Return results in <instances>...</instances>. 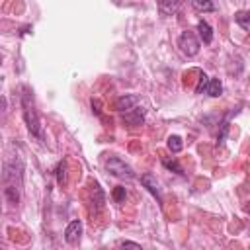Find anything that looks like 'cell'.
I'll use <instances>...</instances> for the list:
<instances>
[{"label":"cell","instance_id":"obj_6","mask_svg":"<svg viewBox=\"0 0 250 250\" xmlns=\"http://www.w3.org/2000/svg\"><path fill=\"white\" fill-rule=\"evenodd\" d=\"M80 234H82V223L80 221H70L66 230H64V240L68 244H76L80 240Z\"/></svg>","mask_w":250,"mask_h":250},{"label":"cell","instance_id":"obj_17","mask_svg":"<svg viewBox=\"0 0 250 250\" xmlns=\"http://www.w3.org/2000/svg\"><path fill=\"white\" fill-rule=\"evenodd\" d=\"M113 199L117 201V203H123L125 201V197H127V193H125V188H121V186H117L115 189H113Z\"/></svg>","mask_w":250,"mask_h":250},{"label":"cell","instance_id":"obj_13","mask_svg":"<svg viewBox=\"0 0 250 250\" xmlns=\"http://www.w3.org/2000/svg\"><path fill=\"white\" fill-rule=\"evenodd\" d=\"M234 20H236V23H238L240 27L250 29V12H236V14H234Z\"/></svg>","mask_w":250,"mask_h":250},{"label":"cell","instance_id":"obj_2","mask_svg":"<svg viewBox=\"0 0 250 250\" xmlns=\"http://www.w3.org/2000/svg\"><path fill=\"white\" fill-rule=\"evenodd\" d=\"M21 109H23V119H25V125H27L29 133L43 141L41 121H39V117H37L35 104H33V92H31L27 86H23V94H21Z\"/></svg>","mask_w":250,"mask_h":250},{"label":"cell","instance_id":"obj_12","mask_svg":"<svg viewBox=\"0 0 250 250\" xmlns=\"http://www.w3.org/2000/svg\"><path fill=\"white\" fill-rule=\"evenodd\" d=\"M193 4V10L197 12H213L215 10V4L211 0H191Z\"/></svg>","mask_w":250,"mask_h":250},{"label":"cell","instance_id":"obj_1","mask_svg":"<svg viewBox=\"0 0 250 250\" xmlns=\"http://www.w3.org/2000/svg\"><path fill=\"white\" fill-rule=\"evenodd\" d=\"M21 160L16 166V162L4 164V195L6 199L16 205L20 201V189H21Z\"/></svg>","mask_w":250,"mask_h":250},{"label":"cell","instance_id":"obj_16","mask_svg":"<svg viewBox=\"0 0 250 250\" xmlns=\"http://www.w3.org/2000/svg\"><path fill=\"white\" fill-rule=\"evenodd\" d=\"M162 164H164L168 170H174V172H178V174H184V168L180 166V162H178V160H168V158H164V160H162Z\"/></svg>","mask_w":250,"mask_h":250},{"label":"cell","instance_id":"obj_11","mask_svg":"<svg viewBox=\"0 0 250 250\" xmlns=\"http://www.w3.org/2000/svg\"><path fill=\"white\" fill-rule=\"evenodd\" d=\"M205 92H207L211 98H219V96L223 94V84H221V80H219V78H209Z\"/></svg>","mask_w":250,"mask_h":250},{"label":"cell","instance_id":"obj_18","mask_svg":"<svg viewBox=\"0 0 250 250\" xmlns=\"http://www.w3.org/2000/svg\"><path fill=\"white\" fill-rule=\"evenodd\" d=\"M207 82H209V78H207L203 72H199V82H197V86H195V94H201V92L207 88Z\"/></svg>","mask_w":250,"mask_h":250},{"label":"cell","instance_id":"obj_4","mask_svg":"<svg viewBox=\"0 0 250 250\" xmlns=\"http://www.w3.org/2000/svg\"><path fill=\"white\" fill-rule=\"evenodd\" d=\"M178 47H180V51H182L186 57H195V55L199 53V39H197V35H195L193 31L186 29V31L180 35V39H178Z\"/></svg>","mask_w":250,"mask_h":250},{"label":"cell","instance_id":"obj_5","mask_svg":"<svg viewBox=\"0 0 250 250\" xmlns=\"http://www.w3.org/2000/svg\"><path fill=\"white\" fill-rule=\"evenodd\" d=\"M143 119H145V109H143V107H137V105H135L133 109H129V111L123 113V123H127V125H131V127L141 125Z\"/></svg>","mask_w":250,"mask_h":250},{"label":"cell","instance_id":"obj_7","mask_svg":"<svg viewBox=\"0 0 250 250\" xmlns=\"http://www.w3.org/2000/svg\"><path fill=\"white\" fill-rule=\"evenodd\" d=\"M137 104H139V96H135V94H125V96L117 98V102H115V109L125 113V111L133 109Z\"/></svg>","mask_w":250,"mask_h":250},{"label":"cell","instance_id":"obj_14","mask_svg":"<svg viewBox=\"0 0 250 250\" xmlns=\"http://www.w3.org/2000/svg\"><path fill=\"white\" fill-rule=\"evenodd\" d=\"M182 146H184V145H182V139H180L178 135H170V137H168V148H170L172 152H180Z\"/></svg>","mask_w":250,"mask_h":250},{"label":"cell","instance_id":"obj_8","mask_svg":"<svg viewBox=\"0 0 250 250\" xmlns=\"http://www.w3.org/2000/svg\"><path fill=\"white\" fill-rule=\"evenodd\" d=\"M141 182H143V186L158 199V203H162V195H160V188H158L156 178H154L152 174H143V176H141Z\"/></svg>","mask_w":250,"mask_h":250},{"label":"cell","instance_id":"obj_9","mask_svg":"<svg viewBox=\"0 0 250 250\" xmlns=\"http://www.w3.org/2000/svg\"><path fill=\"white\" fill-rule=\"evenodd\" d=\"M182 0H158V10L162 16H172L178 12Z\"/></svg>","mask_w":250,"mask_h":250},{"label":"cell","instance_id":"obj_15","mask_svg":"<svg viewBox=\"0 0 250 250\" xmlns=\"http://www.w3.org/2000/svg\"><path fill=\"white\" fill-rule=\"evenodd\" d=\"M57 180H59L61 186H66V182H68V178H66V164L64 162H61L57 166Z\"/></svg>","mask_w":250,"mask_h":250},{"label":"cell","instance_id":"obj_20","mask_svg":"<svg viewBox=\"0 0 250 250\" xmlns=\"http://www.w3.org/2000/svg\"><path fill=\"white\" fill-rule=\"evenodd\" d=\"M246 211H248V213H250V205H248V207H246Z\"/></svg>","mask_w":250,"mask_h":250},{"label":"cell","instance_id":"obj_19","mask_svg":"<svg viewBox=\"0 0 250 250\" xmlns=\"http://www.w3.org/2000/svg\"><path fill=\"white\" fill-rule=\"evenodd\" d=\"M121 246H123V248H125V246H127V248H141V244L131 242V240H123V242H121Z\"/></svg>","mask_w":250,"mask_h":250},{"label":"cell","instance_id":"obj_10","mask_svg":"<svg viewBox=\"0 0 250 250\" xmlns=\"http://www.w3.org/2000/svg\"><path fill=\"white\" fill-rule=\"evenodd\" d=\"M197 31H199V37H201V41H203V43H207V45H209V43L213 41V29H211V25H209L207 21H203V20H201V21L197 23Z\"/></svg>","mask_w":250,"mask_h":250},{"label":"cell","instance_id":"obj_3","mask_svg":"<svg viewBox=\"0 0 250 250\" xmlns=\"http://www.w3.org/2000/svg\"><path fill=\"white\" fill-rule=\"evenodd\" d=\"M105 168H107V172H109L111 176H115V178H125V180H133V178H135L133 168H131L129 164H125V160H121L119 156L107 158Z\"/></svg>","mask_w":250,"mask_h":250}]
</instances>
